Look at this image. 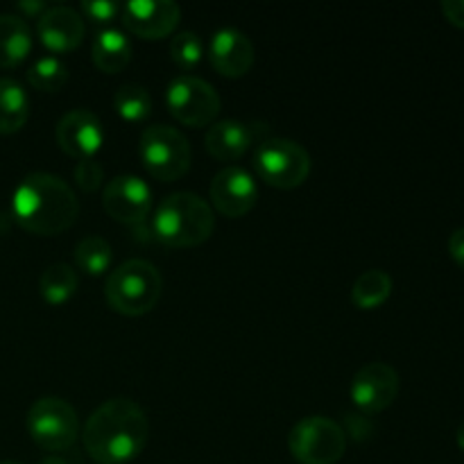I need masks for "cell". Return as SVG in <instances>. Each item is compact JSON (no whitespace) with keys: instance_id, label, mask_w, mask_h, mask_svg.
I'll list each match as a JSON object with an SVG mask.
<instances>
[{"instance_id":"obj_1","label":"cell","mask_w":464,"mask_h":464,"mask_svg":"<svg viewBox=\"0 0 464 464\" xmlns=\"http://www.w3.org/2000/svg\"><path fill=\"white\" fill-rule=\"evenodd\" d=\"M148 435L143 408L127 397H113L86 420L82 442L98 464H127L143 453Z\"/></svg>"},{"instance_id":"obj_2","label":"cell","mask_w":464,"mask_h":464,"mask_svg":"<svg viewBox=\"0 0 464 464\" xmlns=\"http://www.w3.org/2000/svg\"><path fill=\"white\" fill-rule=\"evenodd\" d=\"M12 216L34 236H59L75 225L80 202L62 177L32 172L12 195Z\"/></svg>"},{"instance_id":"obj_3","label":"cell","mask_w":464,"mask_h":464,"mask_svg":"<svg viewBox=\"0 0 464 464\" xmlns=\"http://www.w3.org/2000/svg\"><path fill=\"white\" fill-rule=\"evenodd\" d=\"M154 236L168 247H198L216 229L213 208L195 193H172L161 199L152 216Z\"/></svg>"},{"instance_id":"obj_4","label":"cell","mask_w":464,"mask_h":464,"mask_svg":"<svg viewBox=\"0 0 464 464\" xmlns=\"http://www.w3.org/2000/svg\"><path fill=\"white\" fill-rule=\"evenodd\" d=\"M161 272L143 258H130L109 272L104 297L109 306L127 317H140L152 311L161 299Z\"/></svg>"},{"instance_id":"obj_5","label":"cell","mask_w":464,"mask_h":464,"mask_svg":"<svg viewBox=\"0 0 464 464\" xmlns=\"http://www.w3.org/2000/svg\"><path fill=\"white\" fill-rule=\"evenodd\" d=\"M139 157L154 179L170 184L190 168V143L170 125H152L140 131Z\"/></svg>"},{"instance_id":"obj_6","label":"cell","mask_w":464,"mask_h":464,"mask_svg":"<svg viewBox=\"0 0 464 464\" xmlns=\"http://www.w3.org/2000/svg\"><path fill=\"white\" fill-rule=\"evenodd\" d=\"M254 170L272 188L293 190L311 175V154L290 139H267L254 152Z\"/></svg>"},{"instance_id":"obj_7","label":"cell","mask_w":464,"mask_h":464,"mask_svg":"<svg viewBox=\"0 0 464 464\" xmlns=\"http://www.w3.org/2000/svg\"><path fill=\"white\" fill-rule=\"evenodd\" d=\"M288 449L299 464H338L347 451V433L338 421L313 415L293 426Z\"/></svg>"},{"instance_id":"obj_8","label":"cell","mask_w":464,"mask_h":464,"mask_svg":"<svg viewBox=\"0 0 464 464\" xmlns=\"http://www.w3.org/2000/svg\"><path fill=\"white\" fill-rule=\"evenodd\" d=\"M27 433L44 451H66L80 438L75 408L62 397H41L27 411Z\"/></svg>"},{"instance_id":"obj_9","label":"cell","mask_w":464,"mask_h":464,"mask_svg":"<svg viewBox=\"0 0 464 464\" xmlns=\"http://www.w3.org/2000/svg\"><path fill=\"white\" fill-rule=\"evenodd\" d=\"M166 104L172 116L188 127H207L220 113V95L208 82L195 75H179L166 91Z\"/></svg>"},{"instance_id":"obj_10","label":"cell","mask_w":464,"mask_h":464,"mask_svg":"<svg viewBox=\"0 0 464 464\" xmlns=\"http://www.w3.org/2000/svg\"><path fill=\"white\" fill-rule=\"evenodd\" d=\"M399 394V372L388 362H367L352 381V401L365 415H379Z\"/></svg>"},{"instance_id":"obj_11","label":"cell","mask_w":464,"mask_h":464,"mask_svg":"<svg viewBox=\"0 0 464 464\" xmlns=\"http://www.w3.org/2000/svg\"><path fill=\"white\" fill-rule=\"evenodd\" d=\"M102 207L122 225H140L152 211V190L134 175H118L102 190Z\"/></svg>"},{"instance_id":"obj_12","label":"cell","mask_w":464,"mask_h":464,"mask_svg":"<svg viewBox=\"0 0 464 464\" xmlns=\"http://www.w3.org/2000/svg\"><path fill=\"white\" fill-rule=\"evenodd\" d=\"M208 195L216 211L225 218H243L256 207L258 186L252 172L240 166H227L213 177Z\"/></svg>"},{"instance_id":"obj_13","label":"cell","mask_w":464,"mask_h":464,"mask_svg":"<svg viewBox=\"0 0 464 464\" xmlns=\"http://www.w3.org/2000/svg\"><path fill=\"white\" fill-rule=\"evenodd\" d=\"M121 21L140 39H163L179 25L181 7L172 0H131L121 7Z\"/></svg>"},{"instance_id":"obj_14","label":"cell","mask_w":464,"mask_h":464,"mask_svg":"<svg viewBox=\"0 0 464 464\" xmlns=\"http://www.w3.org/2000/svg\"><path fill=\"white\" fill-rule=\"evenodd\" d=\"M54 136L63 152L82 161V159H93L102 150L104 127L93 111L72 109L57 122Z\"/></svg>"},{"instance_id":"obj_15","label":"cell","mask_w":464,"mask_h":464,"mask_svg":"<svg viewBox=\"0 0 464 464\" xmlns=\"http://www.w3.org/2000/svg\"><path fill=\"white\" fill-rule=\"evenodd\" d=\"M211 66L222 77H243L254 66V44L236 27H220L208 44Z\"/></svg>"},{"instance_id":"obj_16","label":"cell","mask_w":464,"mask_h":464,"mask_svg":"<svg viewBox=\"0 0 464 464\" xmlns=\"http://www.w3.org/2000/svg\"><path fill=\"white\" fill-rule=\"evenodd\" d=\"M39 39L50 53H71L84 39V18L80 12L66 5L48 7L36 23Z\"/></svg>"},{"instance_id":"obj_17","label":"cell","mask_w":464,"mask_h":464,"mask_svg":"<svg viewBox=\"0 0 464 464\" xmlns=\"http://www.w3.org/2000/svg\"><path fill=\"white\" fill-rule=\"evenodd\" d=\"M204 143H207L211 157L225 163L238 161L254 145V130L240 121L213 122V127H208Z\"/></svg>"},{"instance_id":"obj_18","label":"cell","mask_w":464,"mask_h":464,"mask_svg":"<svg viewBox=\"0 0 464 464\" xmlns=\"http://www.w3.org/2000/svg\"><path fill=\"white\" fill-rule=\"evenodd\" d=\"M131 41L125 32L116 30V27H107L95 34L93 45H91V57L98 71L107 72V75H116L122 72L131 62Z\"/></svg>"},{"instance_id":"obj_19","label":"cell","mask_w":464,"mask_h":464,"mask_svg":"<svg viewBox=\"0 0 464 464\" xmlns=\"http://www.w3.org/2000/svg\"><path fill=\"white\" fill-rule=\"evenodd\" d=\"M32 30L16 14H0V68H14L30 54Z\"/></svg>"},{"instance_id":"obj_20","label":"cell","mask_w":464,"mask_h":464,"mask_svg":"<svg viewBox=\"0 0 464 464\" xmlns=\"http://www.w3.org/2000/svg\"><path fill=\"white\" fill-rule=\"evenodd\" d=\"M30 118L27 91L12 77H0V134H16Z\"/></svg>"},{"instance_id":"obj_21","label":"cell","mask_w":464,"mask_h":464,"mask_svg":"<svg viewBox=\"0 0 464 464\" xmlns=\"http://www.w3.org/2000/svg\"><path fill=\"white\" fill-rule=\"evenodd\" d=\"M392 295V279L385 270H367L353 281L352 304L361 311H374L383 306Z\"/></svg>"},{"instance_id":"obj_22","label":"cell","mask_w":464,"mask_h":464,"mask_svg":"<svg viewBox=\"0 0 464 464\" xmlns=\"http://www.w3.org/2000/svg\"><path fill=\"white\" fill-rule=\"evenodd\" d=\"M77 285H80L77 272L66 263H53L50 267H45L39 279L41 297L50 306H62L68 299H72V295L77 293Z\"/></svg>"},{"instance_id":"obj_23","label":"cell","mask_w":464,"mask_h":464,"mask_svg":"<svg viewBox=\"0 0 464 464\" xmlns=\"http://www.w3.org/2000/svg\"><path fill=\"white\" fill-rule=\"evenodd\" d=\"M111 245L102 236H86L75 247L77 267L91 276H102L109 270V266H111Z\"/></svg>"},{"instance_id":"obj_24","label":"cell","mask_w":464,"mask_h":464,"mask_svg":"<svg viewBox=\"0 0 464 464\" xmlns=\"http://www.w3.org/2000/svg\"><path fill=\"white\" fill-rule=\"evenodd\" d=\"M116 113L127 122H140L152 113V95L140 84H122L113 95Z\"/></svg>"},{"instance_id":"obj_25","label":"cell","mask_w":464,"mask_h":464,"mask_svg":"<svg viewBox=\"0 0 464 464\" xmlns=\"http://www.w3.org/2000/svg\"><path fill=\"white\" fill-rule=\"evenodd\" d=\"M68 77H71V71H68V66L59 57L36 59L30 71H27V82L36 91H44V93H57V91H62Z\"/></svg>"},{"instance_id":"obj_26","label":"cell","mask_w":464,"mask_h":464,"mask_svg":"<svg viewBox=\"0 0 464 464\" xmlns=\"http://www.w3.org/2000/svg\"><path fill=\"white\" fill-rule=\"evenodd\" d=\"M170 54L172 62L181 68V71H193L195 66H199L202 62V41L195 32H179V34L172 36L170 41Z\"/></svg>"},{"instance_id":"obj_27","label":"cell","mask_w":464,"mask_h":464,"mask_svg":"<svg viewBox=\"0 0 464 464\" xmlns=\"http://www.w3.org/2000/svg\"><path fill=\"white\" fill-rule=\"evenodd\" d=\"M75 181L86 193H95L104 184V168L95 159H82L75 166Z\"/></svg>"},{"instance_id":"obj_28","label":"cell","mask_w":464,"mask_h":464,"mask_svg":"<svg viewBox=\"0 0 464 464\" xmlns=\"http://www.w3.org/2000/svg\"><path fill=\"white\" fill-rule=\"evenodd\" d=\"M122 5L111 3V0H84L80 5L82 14L89 18L91 23H98V25H107V23L116 21L121 16Z\"/></svg>"},{"instance_id":"obj_29","label":"cell","mask_w":464,"mask_h":464,"mask_svg":"<svg viewBox=\"0 0 464 464\" xmlns=\"http://www.w3.org/2000/svg\"><path fill=\"white\" fill-rule=\"evenodd\" d=\"M442 14L451 25L464 30V0H444Z\"/></svg>"},{"instance_id":"obj_30","label":"cell","mask_w":464,"mask_h":464,"mask_svg":"<svg viewBox=\"0 0 464 464\" xmlns=\"http://www.w3.org/2000/svg\"><path fill=\"white\" fill-rule=\"evenodd\" d=\"M449 254H451L453 261L464 270V227L453 231L451 238H449Z\"/></svg>"},{"instance_id":"obj_31","label":"cell","mask_w":464,"mask_h":464,"mask_svg":"<svg viewBox=\"0 0 464 464\" xmlns=\"http://www.w3.org/2000/svg\"><path fill=\"white\" fill-rule=\"evenodd\" d=\"M48 7L50 5L45 3H18V9H21V12L30 14V16H36V18H39Z\"/></svg>"},{"instance_id":"obj_32","label":"cell","mask_w":464,"mask_h":464,"mask_svg":"<svg viewBox=\"0 0 464 464\" xmlns=\"http://www.w3.org/2000/svg\"><path fill=\"white\" fill-rule=\"evenodd\" d=\"M41 464H68V462L62 460V458H57V456H50V458H45Z\"/></svg>"},{"instance_id":"obj_33","label":"cell","mask_w":464,"mask_h":464,"mask_svg":"<svg viewBox=\"0 0 464 464\" xmlns=\"http://www.w3.org/2000/svg\"><path fill=\"white\" fill-rule=\"evenodd\" d=\"M458 447H460L464 451V424L460 426V429H458Z\"/></svg>"},{"instance_id":"obj_34","label":"cell","mask_w":464,"mask_h":464,"mask_svg":"<svg viewBox=\"0 0 464 464\" xmlns=\"http://www.w3.org/2000/svg\"><path fill=\"white\" fill-rule=\"evenodd\" d=\"M0 464H21V462H14V460H3Z\"/></svg>"}]
</instances>
